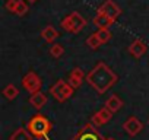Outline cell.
Here are the masks:
<instances>
[{
    "label": "cell",
    "mask_w": 149,
    "mask_h": 140,
    "mask_svg": "<svg viewBox=\"0 0 149 140\" xmlns=\"http://www.w3.org/2000/svg\"><path fill=\"white\" fill-rule=\"evenodd\" d=\"M41 37H42L47 42H53V41L58 37V34H57V31L50 25V26H47V28H44V29L41 31Z\"/></svg>",
    "instance_id": "16"
},
{
    "label": "cell",
    "mask_w": 149,
    "mask_h": 140,
    "mask_svg": "<svg viewBox=\"0 0 149 140\" xmlns=\"http://www.w3.org/2000/svg\"><path fill=\"white\" fill-rule=\"evenodd\" d=\"M86 44H88V47H89V48L97 50V48L101 45V41H100V38L97 37V34H92V35L86 40Z\"/></svg>",
    "instance_id": "20"
},
{
    "label": "cell",
    "mask_w": 149,
    "mask_h": 140,
    "mask_svg": "<svg viewBox=\"0 0 149 140\" xmlns=\"http://www.w3.org/2000/svg\"><path fill=\"white\" fill-rule=\"evenodd\" d=\"M22 85L29 94H37L40 92V88H41V79L37 73L28 72L22 79Z\"/></svg>",
    "instance_id": "5"
},
{
    "label": "cell",
    "mask_w": 149,
    "mask_h": 140,
    "mask_svg": "<svg viewBox=\"0 0 149 140\" xmlns=\"http://www.w3.org/2000/svg\"><path fill=\"white\" fill-rule=\"evenodd\" d=\"M86 80L98 94H105L117 82V76L107 64L98 63L86 76Z\"/></svg>",
    "instance_id": "1"
},
{
    "label": "cell",
    "mask_w": 149,
    "mask_h": 140,
    "mask_svg": "<svg viewBox=\"0 0 149 140\" xmlns=\"http://www.w3.org/2000/svg\"><path fill=\"white\" fill-rule=\"evenodd\" d=\"M72 140H113V139H104L91 124H86Z\"/></svg>",
    "instance_id": "6"
},
{
    "label": "cell",
    "mask_w": 149,
    "mask_h": 140,
    "mask_svg": "<svg viewBox=\"0 0 149 140\" xmlns=\"http://www.w3.org/2000/svg\"><path fill=\"white\" fill-rule=\"evenodd\" d=\"M28 12V5L24 2V0H19V3H18V8H16V15L18 16H24L25 13Z\"/></svg>",
    "instance_id": "21"
},
{
    "label": "cell",
    "mask_w": 149,
    "mask_h": 140,
    "mask_svg": "<svg viewBox=\"0 0 149 140\" xmlns=\"http://www.w3.org/2000/svg\"><path fill=\"white\" fill-rule=\"evenodd\" d=\"M129 53H130L133 57L140 58V57L146 53V44H145L143 41H140V40H136V41H133V42L130 44Z\"/></svg>",
    "instance_id": "11"
},
{
    "label": "cell",
    "mask_w": 149,
    "mask_h": 140,
    "mask_svg": "<svg viewBox=\"0 0 149 140\" xmlns=\"http://www.w3.org/2000/svg\"><path fill=\"white\" fill-rule=\"evenodd\" d=\"M123 128H124V131L129 134V136H132V137H134V136H137L140 131H142V128H143V124L136 118V117H130L124 124H123Z\"/></svg>",
    "instance_id": "8"
},
{
    "label": "cell",
    "mask_w": 149,
    "mask_h": 140,
    "mask_svg": "<svg viewBox=\"0 0 149 140\" xmlns=\"http://www.w3.org/2000/svg\"><path fill=\"white\" fill-rule=\"evenodd\" d=\"M50 94H51V95L54 96V99H57L58 102H64L67 98L72 96V94H73V88H72L67 82H64V80H58V82H56V83L51 86Z\"/></svg>",
    "instance_id": "4"
},
{
    "label": "cell",
    "mask_w": 149,
    "mask_h": 140,
    "mask_svg": "<svg viewBox=\"0 0 149 140\" xmlns=\"http://www.w3.org/2000/svg\"><path fill=\"white\" fill-rule=\"evenodd\" d=\"M82 80H84V72L79 69V67H74L73 70H72V73H70V76H69V85L73 88V89H76V88H79L81 85H82Z\"/></svg>",
    "instance_id": "10"
},
{
    "label": "cell",
    "mask_w": 149,
    "mask_h": 140,
    "mask_svg": "<svg viewBox=\"0 0 149 140\" xmlns=\"http://www.w3.org/2000/svg\"><path fill=\"white\" fill-rule=\"evenodd\" d=\"M86 21L85 18H82L78 12H73L69 16H66L61 21V28L66 32H72V34H78L79 31H82V28L85 26Z\"/></svg>",
    "instance_id": "3"
},
{
    "label": "cell",
    "mask_w": 149,
    "mask_h": 140,
    "mask_svg": "<svg viewBox=\"0 0 149 140\" xmlns=\"http://www.w3.org/2000/svg\"><path fill=\"white\" fill-rule=\"evenodd\" d=\"M121 107H123V101H121L117 95H111V96L107 99V102H105V108H107L108 111H111L113 114L117 112V111H120Z\"/></svg>",
    "instance_id": "13"
},
{
    "label": "cell",
    "mask_w": 149,
    "mask_h": 140,
    "mask_svg": "<svg viewBox=\"0 0 149 140\" xmlns=\"http://www.w3.org/2000/svg\"><path fill=\"white\" fill-rule=\"evenodd\" d=\"M98 13H102V15L108 16L110 19L116 21L117 16L120 15V8H118L114 2H111V0H107V2L98 9Z\"/></svg>",
    "instance_id": "7"
},
{
    "label": "cell",
    "mask_w": 149,
    "mask_h": 140,
    "mask_svg": "<svg viewBox=\"0 0 149 140\" xmlns=\"http://www.w3.org/2000/svg\"><path fill=\"white\" fill-rule=\"evenodd\" d=\"M29 104H31L37 111H40V110H42V107L47 104V95H45L44 92L32 94L31 98H29Z\"/></svg>",
    "instance_id": "12"
},
{
    "label": "cell",
    "mask_w": 149,
    "mask_h": 140,
    "mask_svg": "<svg viewBox=\"0 0 149 140\" xmlns=\"http://www.w3.org/2000/svg\"><path fill=\"white\" fill-rule=\"evenodd\" d=\"M26 128L28 131L37 137V139H42V137H47V134L50 133L51 130V123L48 121V118H45L44 115L38 114L35 117H32L28 124H26Z\"/></svg>",
    "instance_id": "2"
},
{
    "label": "cell",
    "mask_w": 149,
    "mask_h": 140,
    "mask_svg": "<svg viewBox=\"0 0 149 140\" xmlns=\"http://www.w3.org/2000/svg\"><path fill=\"white\" fill-rule=\"evenodd\" d=\"M95 34H97V37L100 38L101 44H105V42L110 41V38H111V32H110V29H100V31L95 32Z\"/></svg>",
    "instance_id": "19"
},
{
    "label": "cell",
    "mask_w": 149,
    "mask_h": 140,
    "mask_svg": "<svg viewBox=\"0 0 149 140\" xmlns=\"http://www.w3.org/2000/svg\"><path fill=\"white\" fill-rule=\"evenodd\" d=\"M63 53H64V48H63V45H60V44H53L51 48H50V54H51L54 58L61 57Z\"/></svg>",
    "instance_id": "18"
},
{
    "label": "cell",
    "mask_w": 149,
    "mask_h": 140,
    "mask_svg": "<svg viewBox=\"0 0 149 140\" xmlns=\"http://www.w3.org/2000/svg\"><path fill=\"white\" fill-rule=\"evenodd\" d=\"M26 2H29V3H35L37 0H26Z\"/></svg>",
    "instance_id": "23"
},
{
    "label": "cell",
    "mask_w": 149,
    "mask_h": 140,
    "mask_svg": "<svg viewBox=\"0 0 149 140\" xmlns=\"http://www.w3.org/2000/svg\"><path fill=\"white\" fill-rule=\"evenodd\" d=\"M18 94H19V91H18V88H16L15 85H8V86L3 89V95H5V98L9 99V101L15 99V98L18 96Z\"/></svg>",
    "instance_id": "17"
},
{
    "label": "cell",
    "mask_w": 149,
    "mask_h": 140,
    "mask_svg": "<svg viewBox=\"0 0 149 140\" xmlns=\"http://www.w3.org/2000/svg\"><path fill=\"white\" fill-rule=\"evenodd\" d=\"M32 134L28 131V128H16L9 140H32Z\"/></svg>",
    "instance_id": "15"
},
{
    "label": "cell",
    "mask_w": 149,
    "mask_h": 140,
    "mask_svg": "<svg viewBox=\"0 0 149 140\" xmlns=\"http://www.w3.org/2000/svg\"><path fill=\"white\" fill-rule=\"evenodd\" d=\"M111 118H113V112H111V111H108L107 108H102V110L97 111V112L92 115V124L100 127V125L107 124Z\"/></svg>",
    "instance_id": "9"
},
{
    "label": "cell",
    "mask_w": 149,
    "mask_h": 140,
    "mask_svg": "<svg viewBox=\"0 0 149 140\" xmlns=\"http://www.w3.org/2000/svg\"><path fill=\"white\" fill-rule=\"evenodd\" d=\"M113 22H114L113 19H110L108 16H105V15H102V13H98V15L94 18V25H97L100 29H108Z\"/></svg>",
    "instance_id": "14"
},
{
    "label": "cell",
    "mask_w": 149,
    "mask_h": 140,
    "mask_svg": "<svg viewBox=\"0 0 149 140\" xmlns=\"http://www.w3.org/2000/svg\"><path fill=\"white\" fill-rule=\"evenodd\" d=\"M18 3H19V0H8L6 2V5H5V8L9 10V12H16V8H18Z\"/></svg>",
    "instance_id": "22"
}]
</instances>
